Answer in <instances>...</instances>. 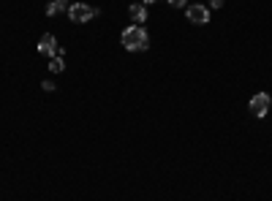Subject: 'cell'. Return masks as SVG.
Wrapping results in <instances>:
<instances>
[{
  "mask_svg": "<svg viewBox=\"0 0 272 201\" xmlns=\"http://www.w3.org/2000/svg\"><path fill=\"white\" fill-rule=\"evenodd\" d=\"M123 46L128 52H145L150 46V36L142 25H131L128 30H123Z\"/></svg>",
  "mask_w": 272,
  "mask_h": 201,
  "instance_id": "cell-1",
  "label": "cell"
},
{
  "mask_svg": "<svg viewBox=\"0 0 272 201\" xmlns=\"http://www.w3.org/2000/svg\"><path fill=\"white\" fill-rule=\"evenodd\" d=\"M68 17H71V22H90L93 17H98V9H90L85 3H74L68 9Z\"/></svg>",
  "mask_w": 272,
  "mask_h": 201,
  "instance_id": "cell-2",
  "label": "cell"
},
{
  "mask_svg": "<svg viewBox=\"0 0 272 201\" xmlns=\"http://www.w3.org/2000/svg\"><path fill=\"white\" fill-rule=\"evenodd\" d=\"M269 95L267 93H256L253 98H251V103H248V106H251V114L253 117H267V111H269Z\"/></svg>",
  "mask_w": 272,
  "mask_h": 201,
  "instance_id": "cell-3",
  "label": "cell"
},
{
  "mask_svg": "<svg viewBox=\"0 0 272 201\" xmlns=\"http://www.w3.org/2000/svg\"><path fill=\"white\" fill-rule=\"evenodd\" d=\"M185 17L194 22V25H207L210 22V9L207 6H202V3H194V6H185Z\"/></svg>",
  "mask_w": 272,
  "mask_h": 201,
  "instance_id": "cell-4",
  "label": "cell"
},
{
  "mask_svg": "<svg viewBox=\"0 0 272 201\" xmlns=\"http://www.w3.org/2000/svg\"><path fill=\"white\" fill-rule=\"evenodd\" d=\"M38 52L44 54V58H58V52H60V46H58V41H55V36H41V41H38Z\"/></svg>",
  "mask_w": 272,
  "mask_h": 201,
  "instance_id": "cell-5",
  "label": "cell"
},
{
  "mask_svg": "<svg viewBox=\"0 0 272 201\" xmlns=\"http://www.w3.org/2000/svg\"><path fill=\"white\" fill-rule=\"evenodd\" d=\"M128 14H131V19H133V25H145V22H147V9H145V6H136V3H131V6H128Z\"/></svg>",
  "mask_w": 272,
  "mask_h": 201,
  "instance_id": "cell-6",
  "label": "cell"
},
{
  "mask_svg": "<svg viewBox=\"0 0 272 201\" xmlns=\"http://www.w3.org/2000/svg\"><path fill=\"white\" fill-rule=\"evenodd\" d=\"M68 9H71L68 0H52V3H46V17H58L63 11L68 14Z\"/></svg>",
  "mask_w": 272,
  "mask_h": 201,
  "instance_id": "cell-7",
  "label": "cell"
},
{
  "mask_svg": "<svg viewBox=\"0 0 272 201\" xmlns=\"http://www.w3.org/2000/svg\"><path fill=\"white\" fill-rule=\"evenodd\" d=\"M63 68H66V63H63V58L58 54V58H52L49 60V71L52 74H63Z\"/></svg>",
  "mask_w": 272,
  "mask_h": 201,
  "instance_id": "cell-8",
  "label": "cell"
},
{
  "mask_svg": "<svg viewBox=\"0 0 272 201\" xmlns=\"http://www.w3.org/2000/svg\"><path fill=\"white\" fill-rule=\"evenodd\" d=\"M172 9H185V0H169Z\"/></svg>",
  "mask_w": 272,
  "mask_h": 201,
  "instance_id": "cell-9",
  "label": "cell"
},
{
  "mask_svg": "<svg viewBox=\"0 0 272 201\" xmlns=\"http://www.w3.org/2000/svg\"><path fill=\"white\" fill-rule=\"evenodd\" d=\"M210 9H223V0H210Z\"/></svg>",
  "mask_w": 272,
  "mask_h": 201,
  "instance_id": "cell-10",
  "label": "cell"
},
{
  "mask_svg": "<svg viewBox=\"0 0 272 201\" xmlns=\"http://www.w3.org/2000/svg\"><path fill=\"white\" fill-rule=\"evenodd\" d=\"M142 3H155V0H142Z\"/></svg>",
  "mask_w": 272,
  "mask_h": 201,
  "instance_id": "cell-11",
  "label": "cell"
}]
</instances>
